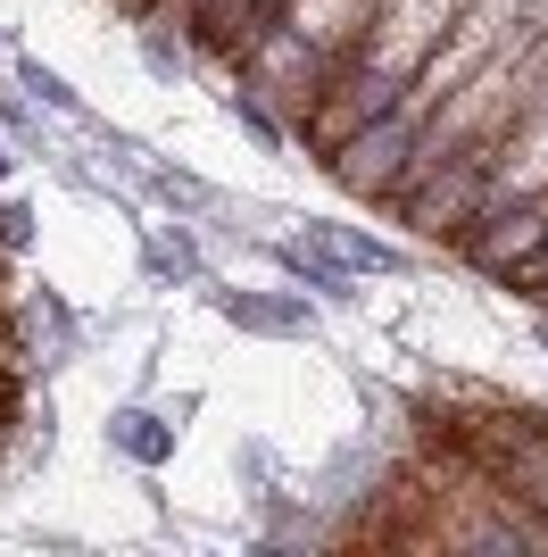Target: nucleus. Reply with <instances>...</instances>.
<instances>
[{
  "label": "nucleus",
  "mask_w": 548,
  "mask_h": 557,
  "mask_svg": "<svg viewBox=\"0 0 548 557\" xmlns=\"http://www.w3.org/2000/svg\"><path fill=\"white\" fill-rule=\"evenodd\" d=\"M415 125L399 109H374L349 141H333L324 150V175L349 191V200H390V184H399V159H408Z\"/></svg>",
  "instance_id": "1"
},
{
  "label": "nucleus",
  "mask_w": 548,
  "mask_h": 557,
  "mask_svg": "<svg viewBox=\"0 0 548 557\" xmlns=\"http://www.w3.org/2000/svg\"><path fill=\"white\" fill-rule=\"evenodd\" d=\"M125 9H134V17H141V9H150V0H125Z\"/></svg>",
  "instance_id": "2"
}]
</instances>
